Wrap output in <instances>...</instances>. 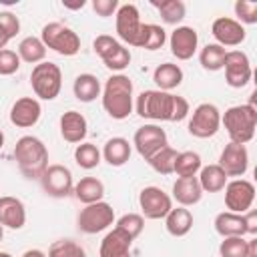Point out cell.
I'll return each mask as SVG.
<instances>
[{
	"mask_svg": "<svg viewBox=\"0 0 257 257\" xmlns=\"http://www.w3.org/2000/svg\"><path fill=\"white\" fill-rule=\"evenodd\" d=\"M94 52L98 54V58L104 62V66L112 72H120L131 64V50L116 38L108 36V34H98L92 42Z\"/></svg>",
	"mask_w": 257,
	"mask_h": 257,
	"instance_id": "52a82bcc",
	"label": "cell"
},
{
	"mask_svg": "<svg viewBox=\"0 0 257 257\" xmlns=\"http://www.w3.org/2000/svg\"><path fill=\"white\" fill-rule=\"evenodd\" d=\"M215 231L225 239V237H245V219L239 213H231V211H223L215 217Z\"/></svg>",
	"mask_w": 257,
	"mask_h": 257,
	"instance_id": "484cf974",
	"label": "cell"
},
{
	"mask_svg": "<svg viewBox=\"0 0 257 257\" xmlns=\"http://www.w3.org/2000/svg\"><path fill=\"white\" fill-rule=\"evenodd\" d=\"M20 56L16 50L10 48H2L0 50V76H10L14 72H18L20 68Z\"/></svg>",
	"mask_w": 257,
	"mask_h": 257,
	"instance_id": "b9f144b4",
	"label": "cell"
},
{
	"mask_svg": "<svg viewBox=\"0 0 257 257\" xmlns=\"http://www.w3.org/2000/svg\"><path fill=\"white\" fill-rule=\"evenodd\" d=\"M151 4L157 8V12L161 14L165 24H175L177 26L187 14V6H185L183 0H161V2L153 0Z\"/></svg>",
	"mask_w": 257,
	"mask_h": 257,
	"instance_id": "1f68e13d",
	"label": "cell"
},
{
	"mask_svg": "<svg viewBox=\"0 0 257 257\" xmlns=\"http://www.w3.org/2000/svg\"><path fill=\"white\" fill-rule=\"evenodd\" d=\"M225 54H227V48L219 46L217 42H211V44H205L199 52V62L205 70L209 72H217L223 68V62H225Z\"/></svg>",
	"mask_w": 257,
	"mask_h": 257,
	"instance_id": "d6a6232c",
	"label": "cell"
},
{
	"mask_svg": "<svg viewBox=\"0 0 257 257\" xmlns=\"http://www.w3.org/2000/svg\"><path fill=\"white\" fill-rule=\"evenodd\" d=\"M247 253H249V257H257V239L255 237L247 239Z\"/></svg>",
	"mask_w": 257,
	"mask_h": 257,
	"instance_id": "bcb514c9",
	"label": "cell"
},
{
	"mask_svg": "<svg viewBox=\"0 0 257 257\" xmlns=\"http://www.w3.org/2000/svg\"><path fill=\"white\" fill-rule=\"evenodd\" d=\"M20 257H46V253L40 251V249H28V251H24Z\"/></svg>",
	"mask_w": 257,
	"mask_h": 257,
	"instance_id": "7dc6e473",
	"label": "cell"
},
{
	"mask_svg": "<svg viewBox=\"0 0 257 257\" xmlns=\"http://www.w3.org/2000/svg\"><path fill=\"white\" fill-rule=\"evenodd\" d=\"M243 219H245V231L249 235H257V211L249 209L247 213H243Z\"/></svg>",
	"mask_w": 257,
	"mask_h": 257,
	"instance_id": "f6af8a7d",
	"label": "cell"
},
{
	"mask_svg": "<svg viewBox=\"0 0 257 257\" xmlns=\"http://www.w3.org/2000/svg\"><path fill=\"white\" fill-rule=\"evenodd\" d=\"M30 84L38 98L42 100H54L60 94L62 88V70L58 64L44 60L36 64L30 72Z\"/></svg>",
	"mask_w": 257,
	"mask_h": 257,
	"instance_id": "8992f818",
	"label": "cell"
},
{
	"mask_svg": "<svg viewBox=\"0 0 257 257\" xmlns=\"http://www.w3.org/2000/svg\"><path fill=\"white\" fill-rule=\"evenodd\" d=\"M100 159H102V155H100V151L96 149V145H92V143H80V145H76V149H74V161H76V165L80 167V169H84V171H90V169H96L98 165H100Z\"/></svg>",
	"mask_w": 257,
	"mask_h": 257,
	"instance_id": "d590c367",
	"label": "cell"
},
{
	"mask_svg": "<svg viewBox=\"0 0 257 257\" xmlns=\"http://www.w3.org/2000/svg\"><path fill=\"white\" fill-rule=\"evenodd\" d=\"M58 124H60V137L66 143H72V145L84 143L86 133H88V122H86V118H84L82 112H78V110H66L60 116V122Z\"/></svg>",
	"mask_w": 257,
	"mask_h": 257,
	"instance_id": "ffe728a7",
	"label": "cell"
},
{
	"mask_svg": "<svg viewBox=\"0 0 257 257\" xmlns=\"http://www.w3.org/2000/svg\"><path fill=\"white\" fill-rule=\"evenodd\" d=\"M64 6H66V8H74V10H76V8H82V6H84V0H80V2H76V4H66V2H64Z\"/></svg>",
	"mask_w": 257,
	"mask_h": 257,
	"instance_id": "681fc988",
	"label": "cell"
},
{
	"mask_svg": "<svg viewBox=\"0 0 257 257\" xmlns=\"http://www.w3.org/2000/svg\"><path fill=\"white\" fill-rule=\"evenodd\" d=\"M169 46L177 60H189L199 48V34L193 26H177L169 36Z\"/></svg>",
	"mask_w": 257,
	"mask_h": 257,
	"instance_id": "e0dca14e",
	"label": "cell"
},
{
	"mask_svg": "<svg viewBox=\"0 0 257 257\" xmlns=\"http://www.w3.org/2000/svg\"><path fill=\"white\" fill-rule=\"evenodd\" d=\"M8 42H10L8 34H6V32L0 28V50H2V48H6V44H8Z\"/></svg>",
	"mask_w": 257,
	"mask_h": 257,
	"instance_id": "c3c4849f",
	"label": "cell"
},
{
	"mask_svg": "<svg viewBox=\"0 0 257 257\" xmlns=\"http://www.w3.org/2000/svg\"><path fill=\"white\" fill-rule=\"evenodd\" d=\"M203 189L199 185L197 177H179L173 183V197L181 207H193L201 201Z\"/></svg>",
	"mask_w": 257,
	"mask_h": 257,
	"instance_id": "603a6c76",
	"label": "cell"
},
{
	"mask_svg": "<svg viewBox=\"0 0 257 257\" xmlns=\"http://www.w3.org/2000/svg\"><path fill=\"white\" fill-rule=\"evenodd\" d=\"M153 80L159 86V90L171 92L173 88H177L183 82V68L175 62H163L155 68L153 72Z\"/></svg>",
	"mask_w": 257,
	"mask_h": 257,
	"instance_id": "4316f807",
	"label": "cell"
},
{
	"mask_svg": "<svg viewBox=\"0 0 257 257\" xmlns=\"http://www.w3.org/2000/svg\"><path fill=\"white\" fill-rule=\"evenodd\" d=\"M221 124L225 126L229 141L237 145H247L255 137L257 128V108L253 102L245 104H235L229 106L221 114Z\"/></svg>",
	"mask_w": 257,
	"mask_h": 257,
	"instance_id": "277c9868",
	"label": "cell"
},
{
	"mask_svg": "<svg viewBox=\"0 0 257 257\" xmlns=\"http://www.w3.org/2000/svg\"><path fill=\"white\" fill-rule=\"evenodd\" d=\"M40 40L48 50L60 56H74L80 52V36L62 22H48L40 30Z\"/></svg>",
	"mask_w": 257,
	"mask_h": 257,
	"instance_id": "5b68a950",
	"label": "cell"
},
{
	"mask_svg": "<svg viewBox=\"0 0 257 257\" xmlns=\"http://www.w3.org/2000/svg\"><path fill=\"white\" fill-rule=\"evenodd\" d=\"M219 257H249L245 237H225L219 245Z\"/></svg>",
	"mask_w": 257,
	"mask_h": 257,
	"instance_id": "f35d334b",
	"label": "cell"
},
{
	"mask_svg": "<svg viewBox=\"0 0 257 257\" xmlns=\"http://www.w3.org/2000/svg\"><path fill=\"white\" fill-rule=\"evenodd\" d=\"M2 147H4V133L0 131V149H2Z\"/></svg>",
	"mask_w": 257,
	"mask_h": 257,
	"instance_id": "f907efd6",
	"label": "cell"
},
{
	"mask_svg": "<svg viewBox=\"0 0 257 257\" xmlns=\"http://www.w3.org/2000/svg\"><path fill=\"white\" fill-rule=\"evenodd\" d=\"M133 241H135L133 237H128L124 231H120L118 227H114L112 231H108L102 237L98 255L100 257H131Z\"/></svg>",
	"mask_w": 257,
	"mask_h": 257,
	"instance_id": "7402d4cb",
	"label": "cell"
},
{
	"mask_svg": "<svg viewBox=\"0 0 257 257\" xmlns=\"http://www.w3.org/2000/svg\"><path fill=\"white\" fill-rule=\"evenodd\" d=\"M102 108L104 112L114 120H124L133 112V80L118 72L106 78L102 86Z\"/></svg>",
	"mask_w": 257,
	"mask_h": 257,
	"instance_id": "7a4b0ae2",
	"label": "cell"
},
{
	"mask_svg": "<svg viewBox=\"0 0 257 257\" xmlns=\"http://www.w3.org/2000/svg\"><path fill=\"white\" fill-rule=\"evenodd\" d=\"M139 207L145 219L157 221V219H165L167 213L173 209V199L161 187L149 185L139 193Z\"/></svg>",
	"mask_w": 257,
	"mask_h": 257,
	"instance_id": "7c38bea8",
	"label": "cell"
},
{
	"mask_svg": "<svg viewBox=\"0 0 257 257\" xmlns=\"http://www.w3.org/2000/svg\"><path fill=\"white\" fill-rule=\"evenodd\" d=\"M2 239H4V227L0 225V241H2Z\"/></svg>",
	"mask_w": 257,
	"mask_h": 257,
	"instance_id": "f5cc1de1",
	"label": "cell"
},
{
	"mask_svg": "<svg viewBox=\"0 0 257 257\" xmlns=\"http://www.w3.org/2000/svg\"><path fill=\"white\" fill-rule=\"evenodd\" d=\"M167 233L173 237H185L193 229V213L187 207H173L165 217Z\"/></svg>",
	"mask_w": 257,
	"mask_h": 257,
	"instance_id": "d4e9b609",
	"label": "cell"
},
{
	"mask_svg": "<svg viewBox=\"0 0 257 257\" xmlns=\"http://www.w3.org/2000/svg\"><path fill=\"white\" fill-rule=\"evenodd\" d=\"M46 257H86L84 249L72 239H58L48 247Z\"/></svg>",
	"mask_w": 257,
	"mask_h": 257,
	"instance_id": "74e56055",
	"label": "cell"
},
{
	"mask_svg": "<svg viewBox=\"0 0 257 257\" xmlns=\"http://www.w3.org/2000/svg\"><path fill=\"white\" fill-rule=\"evenodd\" d=\"M114 227H118L120 231H124L128 237L137 239V237L143 233V229H145V217L139 215V213H126V215H122V217L116 221Z\"/></svg>",
	"mask_w": 257,
	"mask_h": 257,
	"instance_id": "ab89813d",
	"label": "cell"
},
{
	"mask_svg": "<svg viewBox=\"0 0 257 257\" xmlns=\"http://www.w3.org/2000/svg\"><path fill=\"white\" fill-rule=\"evenodd\" d=\"M131 153H133V145L124 137H112L104 143L100 155L110 167H122L131 159Z\"/></svg>",
	"mask_w": 257,
	"mask_h": 257,
	"instance_id": "cb8c5ba5",
	"label": "cell"
},
{
	"mask_svg": "<svg viewBox=\"0 0 257 257\" xmlns=\"http://www.w3.org/2000/svg\"><path fill=\"white\" fill-rule=\"evenodd\" d=\"M133 145H135L137 153H139L145 161H149L159 149L167 147L169 143H167V133H165V128H161L159 124H153V122H151V124H143V126H139V128L135 131Z\"/></svg>",
	"mask_w": 257,
	"mask_h": 257,
	"instance_id": "9a60e30c",
	"label": "cell"
},
{
	"mask_svg": "<svg viewBox=\"0 0 257 257\" xmlns=\"http://www.w3.org/2000/svg\"><path fill=\"white\" fill-rule=\"evenodd\" d=\"M165 42H167V32H165L163 26H159V24H143V36H141L139 48L159 50V48H163Z\"/></svg>",
	"mask_w": 257,
	"mask_h": 257,
	"instance_id": "8d00e7d4",
	"label": "cell"
},
{
	"mask_svg": "<svg viewBox=\"0 0 257 257\" xmlns=\"http://www.w3.org/2000/svg\"><path fill=\"white\" fill-rule=\"evenodd\" d=\"M72 92H74L76 100H80V102H92V100H96V98L100 96L102 86H100V80H98L94 74L82 72V74H78V76L74 78V82H72Z\"/></svg>",
	"mask_w": 257,
	"mask_h": 257,
	"instance_id": "83f0119b",
	"label": "cell"
},
{
	"mask_svg": "<svg viewBox=\"0 0 257 257\" xmlns=\"http://www.w3.org/2000/svg\"><path fill=\"white\" fill-rule=\"evenodd\" d=\"M118 6H120L118 0H92V10L100 18H108V16L116 14Z\"/></svg>",
	"mask_w": 257,
	"mask_h": 257,
	"instance_id": "ee69618b",
	"label": "cell"
},
{
	"mask_svg": "<svg viewBox=\"0 0 257 257\" xmlns=\"http://www.w3.org/2000/svg\"><path fill=\"white\" fill-rule=\"evenodd\" d=\"M72 195H74L80 203H84V205L98 203V201H102V197H104V185H102V181L96 179V177H82L78 183H74Z\"/></svg>",
	"mask_w": 257,
	"mask_h": 257,
	"instance_id": "f1b7e54d",
	"label": "cell"
},
{
	"mask_svg": "<svg viewBox=\"0 0 257 257\" xmlns=\"http://www.w3.org/2000/svg\"><path fill=\"white\" fill-rule=\"evenodd\" d=\"M137 114L141 118H149V120H169V122H179L183 118L189 116V102L187 98L173 94V92H165L159 88H151V90H143L137 96L135 102Z\"/></svg>",
	"mask_w": 257,
	"mask_h": 257,
	"instance_id": "6da1fadb",
	"label": "cell"
},
{
	"mask_svg": "<svg viewBox=\"0 0 257 257\" xmlns=\"http://www.w3.org/2000/svg\"><path fill=\"white\" fill-rule=\"evenodd\" d=\"M112 223H114V209H112V205H108L104 201L84 205L76 217L78 231L86 233V235H96V233L108 229Z\"/></svg>",
	"mask_w": 257,
	"mask_h": 257,
	"instance_id": "ba28073f",
	"label": "cell"
},
{
	"mask_svg": "<svg viewBox=\"0 0 257 257\" xmlns=\"http://www.w3.org/2000/svg\"><path fill=\"white\" fill-rule=\"evenodd\" d=\"M203 167V161H201V155L195 153V151H183L177 155V161H175V171L177 177H197L199 171Z\"/></svg>",
	"mask_w": 257,
	"mask_h": 257,
	"instance_id": "836d02e7",
	"label": "cell"
},
{
	"mask_svg": "<svg viewBox=\"0 0 257 257\" xmlns=\"http://www.w3.org/2000/svg\"><path fill=\"white\" fill-rule=\"evenodd\" d=\"M225 82L231 88H243L249 84L253 70H251V60L243 50H227L225 54Z\"/></svg>",
	"mask_w": 257,
	"mask_h": 257,
	"instance_id": "5bb4252c",
	"label": "cell"
},
{
	"mask_svg": "<svg viewBox=\"0 0 257 257\" xmlns=\"http://www.w3.org/2000/svg\"><path fill=\"white\" fill-rule=\"evenodd\" d=\"M16 52H18L20 60H24L28 64H34V66L44 62V58H46V46L42 44L40 36H26V38H22Z\"/></svg>",
	"mask_w": 257,
	"mask_h": 257,
	"instance_id": "4dcf8cb0",
	"label": "cell"
},
{
	"mask_svg": "<svg viewBox=\"0 0 257 257\" xmlns=\"http://www.w3.org/2000/svg\"><path fill=\"white\" fill-rule=\"evenodd\" d=\"M211 34L217 40V44L223 48L225 46H239L247 36L245 26L239 24L235 18H229V16L215 18L211 24Z\"/></svg>",
	"mask_w": 257,
	"mask_h": 257,
	"instance_id": "ac0fdd59",
	"label": "cell"
},
{
	"mask_svg": "<svg viewBox=\"0 0 257 257\" xmlns=\"http://www.w3.org/2000/svg\"><path fill=\"white\" fill-rule=\"evenodd\" d=\"M0 225L14 231L26 225V207L18 197H0Z\"/></svg>",
	"mask_w": 257,
	"mask_h": 257,
	"instance_id": "44dd1931",
	"label": "cell"
},
{
	"mask_svg": "<svg viewBox=\"0 0 257 257\" xmlns=\"http://www.w3.org/2000/svg\"><path fill=\"white\" fill-rule=\"evenodd\" d=\"M177 151L173 149V147H163V149H159L147 163L151 165V169L155 171V173H159V175H171L173 171H175V161H177Z\"/></svg>",
	"mask_w": 257,
	"mask_h": 257,
	"instance_id": "e575fe53",
	"label": "cell"
},
{
	"mask_svg": "<svg viewBox=\"0 0 257 257\" xmlns=\"http://www.w3.org/2000/svg\"><path fill=\"white\" fill-rule=\"evenodd\" d=\"M14 161L26 179L38 181L48 167V149L38 137L24 135L14 145Z\"/></svg>",
	"mask_w": 257,
	"mask_h": 257,
	"instance_id": "3957f363",
	"label": "cell"
},
{
	"mask_svg": "<svg viewBox=\"0 0 257 257\" xmlns=\"http://www.w3.org/2000/svg\"><path fill=\"white\" fill-rule=\"evenodd\" d=\"M221 128V110L213 102H201L191 112L187 131L195 139H211Z\"/></svg>",
	"mask_w": 257,
	"mask_h": 257,
	"instance_id": "9c48e42d",
	"label": "cell"
},
{
	"mask_svg": "<svg viewBox=\"0 0 257 257\" xmlns=\"http://www.w3.org/2000/svg\"><path fill=\"white\" fill-rule=\"evenodd\" d=\"M40 114H42V106L38 98L22 96L10 108V122L18 128H30L40 120Z\"/></svg>",
	"mask_w": 257,
	"mask_h": 257,
	"instance_id": "d6986e66",
	"label": "cell"
},
{
	"mask_svg": "<svg viewBox=\"0 0 257 257\" xmlns=\"http://www.w3.org/2000/svg\"><path fill=\"white\" fill-rule=\"evenodd\" d=\"M223 173L227 177H237L241 179L247 169H249V151L245 145H237V143H229L225 145V149L219 155V163H217Z\"/></svg>",
	"mask_w": 257,
	"mask_h": 257,
	"instance_id": "2e32d148",
	"label": "cell"
},
{
	"mask_svg": "<svg viewBox=\"0 0 257 257\" xmlns=\"http://www.w3.org/2000/svg\"><path fill=\"white\" fill-rule=\"evenodd\" d=\"M0 257H12L10 253H6V251H0Z\"/></svg>",
	"mask_w": 257,
	"mask_h": 257,
	"instance_id": "816d5d0a",
	"label": "cell"
},
{
	"mask_svg": "<svg viewBox=\"0 0 257 257\" xmlns=\"http://www.w3.org/2000/svg\"><path fill=\"white\" fill-rule=\"evenodd\" d=\"M255 201V185L247 179H233L225 185V207L231 213H247Z\"/></svg>",
	"mask_w": 257,
	"mask_h": 257,
	"instance_id": "4fadbf2b",
	"label": "cell"
},
{
	"mask_svg": "<svg viewBox=\"0 0 257 257\" xmlns=\"http://www.w3.org/2000/svg\"><path fill=\"white\" fill-rule=\"evenodd\" d=\"M0 28L8 34V38L12 40L18 32H20V20H18V16L14 14V12H10V10H2L0 12Z\"/></svg>",
	"mask_w": 257,
	"mask_h": 257,
	"instance_id": "7bdbcfd3",
	"label": "cell"
},
{
	"mask_svg": "<svg viewBox=\"0 0 257 257\" xmlns=\"http://www.w3.org/2000/svg\"><path fill=\"white\" fill-rule=\"evenodd\" d=\"M197 179H199V185H201L203 193H219V191L225 189V185L229 181V177L223 173V169L217 163L215 165L201 167Z\"/></svg>",
	"mask_w": 257,
	"mask_h": 257,
	"instance_id": "f546056e",
	"label": "cell"
},
{
	"mask_svg": "<svg viewBox=\"0 0 257 257\" xmlns=\"http://www.w3.org/2000/svg\"><path fill=\"white\" fill-rule=\"evenodd\" d=\"M38 181L42 185V191L54 199H64V197L72 195V189H74V179H72L70 169L64 165H58V163L48 165Z\"/></svg>",
	"mask_w": 257,
	"mask_h": 257,
	"instance_id": "8fae6325",
	"label": "cell"
},
{
	"mask_svg": "<svg viewBox=\"0 0 257 257\" xmlns=\"http://www.w3.org/2000/svg\"><path fill=\"white\" fill-rule=\"evenodd\" d=\"M114 26H116V34H118L120 42L139 48L141 36H143V22H141L139 8L135 4L118 6V10L114 14Z\"/></svg>",
	"mask_w": 257,
	"mask_h": 257,
	"instance_id": "30bf717a",
	"label": "cell"
},
{
	"mask_svg": "<svg viewBox=\"0 0 257 257\" xmlns=\"http://www.w3.org/2000/svg\"><path fill=\"white\" fill-rule=\"evenodd\" d=\"M233 10H235V16H237L239 24H255L257 22V2L237 0Z\"/></svg>",
	"mask_w": 257,
	"mask_h": 257,
	"instance_id": "60d3db41",
	"label": "cell"
}]
</instances>
